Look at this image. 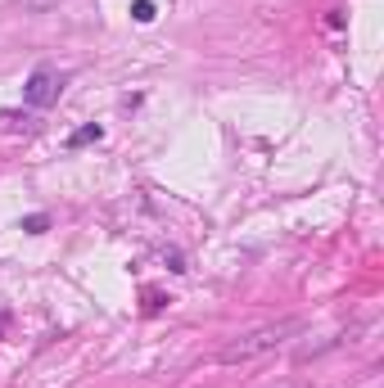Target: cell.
<instances>
[{
  "label": "cell",
  "instance_id": "obj_5",
  "mask_svg": "<svg viewBox=\"0 0 384 388\" xmlns=\"http://www.w3.org/2000/svg\"><path fill=\"white\" fill-rule=\"evenodd\" d=\"M23 230H28V235H46L50 217H46V212H32V217H23Z\"/></svg>",
  "mask_w": 384,
  "mask_h": 388
},
{
  "label": "cell",
  "instance_id": "obj_8",
  "mask_svg": "<svg viewBox=\"0 0 384 388\" xmlns=\"http://www.w3.org/2000/svg\"><path fill=\"white\" fill-rule=\"evenodd\" d=\"M285 388H307V384H285Z\"/></svg>",
  "mask_w": 384,
  "mask_h": 388
},
{
  "label": "cell",
  "instance_id": "obj_4",
  "mask_svg": "<svg viewBox=\"0 0 384 388\" xmlns=\"http://www.w3.org/2000/svg\"><path fill=\"white\" fill-rule=\"evenodd\" d=\"M100 136H104V127H100V122H86V127H77V131L68 136V149H82V145H95Z\"/></svg>",
  "mask_w": 384,
  "mask_h": 388
},
{
  "label": "cell",
  "instance_id": "obj_6",
  "mask_svg": "<svg viewBox=\"0 0 384 388\" xmlns=\"http://www.w3.org/2000/svg\"><path fill=\"white\" fill-rule=\"evenodd\" d=\"M154 14H158V10H154V0H136V5H131L136 23H154Z\"/></svg>",
  "mask_w": 384,
  "mask_h": 388
},
{
  "label": "cell",
  "instance_id": "obj_1",
  "mask_svg": "<svg viewBox=\"0 0 384 388\" xmlns=\"http://www.w3.org/2000/svg\"><path fill=\"white\" fill-rule=\"evenodd\" d=\"M298 330H303V321H271V325H258V330H244L230 343H221L217 361L221 366H244V361L262 357V352H276L280 343H289Z\"/></svg>",
  "mask_w": 384,
  "mask_h": 388
},
{
  "label": "cell",
  "instance_id": "obj_2",
  "mask_svg": "<svg viewBox=\"0 0 384 388\" xmlns=\"http://www.w3.org/2000/svg\"><path fill=\"white\" fill-rule=\"evenodd\" d=\"M64 82H68V73L41 64L37 73L28 77V86H23V104H28V109H50L59 100V91H64Z\"/></svg>",
  "mask_w": 384,
  "mask_h": 388
},
{
  "label": "cell",
  "instance_id": "obj_7",
  "mask_svg": "<svg viewBox=\"0 0 384 388\" xmlns=\"http://www.w3.org/2000/svg\"><path fill=\"white\" fill-rule=\"evenodd\" d=\"M163 303L167 298L158 294V289H145V312H163Z\"/></svg>",
  "mask_w": 384,
  "mask_h": 388
},
{
  "label": "cell",
  "instance_id": "obj_3",
  "mask_svg": "<svg viewBox=\"0 0 384 388\" xmlns=\"http://www.w3.org/2000/svg\"><path fill=\"white\" fill-rule=\"evenodd\" d=\"M32 122H37V118L28 113V109H5V113H0V127H5V131H32Z\"/></svg>",
  "mask_w": 384,
  "mask_h": 388
}]
</instances>
